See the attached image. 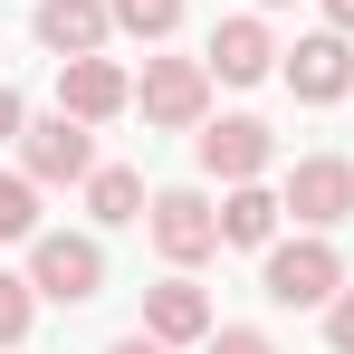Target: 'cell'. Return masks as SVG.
Segmentation results:
<instances>
[{"mask_svg":"<svg viewBox=\"0 0 354 354\" xmlns=\"http://www.w3.org/2000/svg\"><path fill=\"white\" fill-rule=\"evenodd\" d=\"M29 288L58 297V306H86V297L106 288V249L77 239V230H39L29 239Z\"/></svg>","mask_w":354,"mask_h":354,"instance_id":"obj_2","label":"cell"},{"mask_svg":"<svg viewBox=\"0 0 354 354\" xmlns=\"http://www.w3.org/2000/svg\"><path fill=\"white\" fill-rule=\"evenodd\" d=\"M0 239H39V182L0 173Z\"/></svg>","mask_w":354,"mask_h":354,"instance_id":"obj_16","label":"cell"},{"mask_svg":"<svg viewBox=\"0 0 354 354\" xmlns=\"http://www.w3.org/2000/svg\"><path fill=\"white\" fill-rule=\"evenodd\" d=\"M259 10H288V0H259Z\"/></svg>","mask_w":354,"mask_h":354,"instance_id":"obj_23","label":"cell"},{"mask_svg":"<svg viewBox=\"0 0 354 354\" xmlns=\"http://www.w3.org/2000/svg\"><path fill=\"white\" fill-rule=\"evenodd\" d=\"M29 278H0V345H19V335H29Z\"/></svg>","mask_w":354,"mask_h":354,"instance_id":"obj_17","label":"cell"},{"mask_svg":"<svg viewBox=\"0 0 354 354\" xmlns=\"http://www.w3.org/2000/svg\"><path fill=\"white\" fill-rule=\"evenodd\" d=\"M259 288L278 297V306H335V288H345V259H335L326 239H268Z\"/></svg>","mask_w":354,"mask_h":354,"instance_id":"obj_1","label":"cell"},{"mask_svg":"<svg viewBox=\"0 0 354 354\" xmlns=\"http://www.w3.org/2000/svg\"><path fill=\"white\" fill-rule=\"evenodd\" d=\"M19 163H29V182H86L96 144H86L77 115H48V124H19Z\"/></svg>","mask_w":354,"mask_h":354,"instance_id":"obj_6","label":"cell"},{"mask_svg":"<svg viewBox=\"0 0 354 354\" xmlns=\"http://www.w3.org/2000/svg\"><path fill=\"white\" fill-rule=\"evenodd\" d=\"M268 58H278V48H268V29H259V19H221V29H211V77L259 86V77H268Z\"/></svg>","mask_w":354,"mask_h":354,"instance_id":"obj_12","label":"cell"},{"mask_svg":"<svg viewBox=\"0 0 354 354\" xmlns=\"http://www.w3.org/2000/svg\"><path fill=\"white\" fill-rule=\"evenodd\" d=\"M326 345L354 354V288H335V306H326Z\"/></svg>","mask_w":354,"mask_h":354,"instance_id":"obj_18","label":"cell"},{"mask_svg":"<svg viewBox=\"0 0 354 354\" xmlns=\"http://www.w3.org/2000/svg\"><path fill=\"white\" fill-rule=\"evenodd\" d=\"M106 29H115V10H106V0H39V39H48L58 58H96V48H106Z\"/></svg>","mask_w":354,"mask_h":354,"instance_id":"obj_10","label":"cell"},{"mask_svg":"<svg viewBox=\"0 0 354 354\" xmlns=\"http://www.w3.org/2000/svg\"><path fill=\"white\" fill-rule=\"evenodd\" d=\"M211 58H144V124H201Z\"/></svg>","mask_w":354,"mask_h":354,"instance_id":"obj_4","label":"cell"},{"mask_svg":"<svg viewBox=\"0 0 354 354\" xmlns=\"http://www.w3.org/2000/svg\"><path fill=\"white\" fill-rule=\"evenodd\" d=\"M153 249H163L173 268L211 259V249H221V211H211L201 192H153Z\"/></svg>","mask_w":354,"mask_h":354,"instance_id":"obj_5","label":"cell"},{"mask_svg":"<svg viewBox=\"0 0 354 354\" xmlns=\"http://www.w3.org/2000/svg\"><path fill=\"white\" fill-rule=\"evenodd\" d=\"M278 192H259V182H230V201H221V239H239V249H268L278 239Z\"/></svg>","mask_w":354,"mask_h":354,"instance_id":"obj_13","label":"cell"},{"mask_svg":"<svg viewBox=\"0 0 354 354\" xmlns=\"http://www.w3.org/2000/svg\"><path fill=\"white\" fill-rule=\"evenodd\" d=\"M124 106H134V86H124L115 58H58V115L106 124V115H124Z\"/></svg>","mask_w":354,"mask_h":354,"instance_id":"obj_7","label":"cell"},{"mask_svg":"<svg viewBox=\"0 0 354 354\" xmlns=\"http://www.w3.org/2000/svg\"><path fill=\"white\" fill-rule=\"evenodd\" d=\"M326 19H335V29H354V0H326Z\"/></svg>","mask_w":354,"mask_h":354,"instance_id":"obj_22","label":"cell"},{"mask_svg":"<svg viewBox=\"0 0 354 354\" xmlns=\"http://www.w3.org/2000/svg\"><path fill=\"white\" fill-rule=\"evenodd\" d=\"M106 10H115L124 39H173L182 29V0H106Z\"/></svg>","mask_w":354,"mask_h":354,"instance_id":"obj_15","label":"cell"},{"mask_svg":"<svg viewBox=\"0 0 354 354\" xmlns=\"http://www.w3.org/2000/svg\"><path fill=\"white\" fill-rule=\"evenodd\" d=\"M115 354H173V345H163V335H124Z\"/></svg>","mask_w":354,"mask_h":354,"instance_id":"obj_21","label":"cell"},{"mask_svg":"<svg viewBox=\"0 0 354 354\" xmlns=\"http://www.w3.org/2000/svg\"><path fill=\"white\" fill-rule=\"evenodd\" d=\"M86 211H96L106 230H124V221H144V173H124V163H106V173H86Z\"/></svg>","mask_w":354,"mask_h":354,"instance_id":"obj_14","label":"cell"},{"mask_svg":"<svg viewBox=\"0 0 354 354\" xmlns=\"http://www.w3.org/2000/svg\"><path fill=\"white\" fill-rule=\"evenodd\" d=\"M144 335H163V345H201V335H211V297L192 288V278H163V288L144 297Z\"/></svg>","mask_w":354,"mask_h":354,"instance_id":"obj_11","label":"cell"},{"mask_svg":"<svg viewBox=\"0 0 354 354\" xmlns=\"http://www.w3.org/2000/svg\"><path fill=\"white\" fill-rule=\"evenodd\" d=\"M0 144H19V96L0 86Z\"/></svg>","mask_w":354,"mask_h":354,"instance_id":"obj_20","label":"cell"},{"mask_svg":"<svg viewBox=\"0 0 354 354\" xmlns=\"http://www.w3.org/2000/svg\"><path fill=\"white\" fill-rule=\"evenodd\" d=\"M211 354H278V345H268L259 326H221V335H211Z\"/></svg>","mask_w":354,"mask_h":354,"instance_id":"obj_19","label":"cell"},{"mask_svg":"<svg viewBox=\"0 0 354 354\" xmlns=\"http://www.w3.org/2000/svg\"><path fill=\"white\" fill-rule=\"evenodd\" d=\"M268 124L259 115H221V124H201V173H221V182H259L268 173Z\"/></svg>","mask_w":354,"mask_h":354,"instance_id":"obj_8","label":"cell"},{"mask_svg":"<svg viewBox=\"0 0 354 354\" xmlns=\"http://www.w3.org/2000/svg\"><path fill=\"white\" fill-rule=\"evenodd\" d=\"M278 201H288L306 230H335V221H354V163H345V153H306Z\"/></svg>","mask_w":354,"mask_h":354,"instance_id":"obj_3","label":"cell"},{"mask_svg":"<svg viewBox=\"0 0 354 354\" xmlns=\"http://www.w3.org/2000/svg\"><path fill=\"white\" fill-rule=\"evenodd\" d=\"M288 86L306 96V106H335V96H354V48H345V29L297 39V48H288Z\"/></svg>","mask_w":354,"mask_h":354,"instance_id":"obj_9","label":"cell"}]
</instances>
